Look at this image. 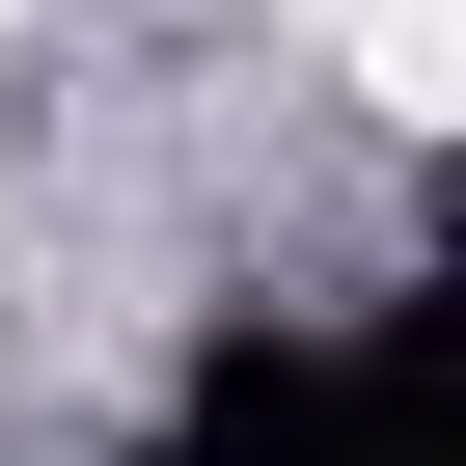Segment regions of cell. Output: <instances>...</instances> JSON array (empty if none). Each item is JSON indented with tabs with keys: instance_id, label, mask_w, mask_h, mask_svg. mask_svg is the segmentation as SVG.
I'll return each mask as SVG.
<instances>
[{
	"instance_id": "obj_1",
	"label": "cell",
	"mask_w": 466,
	"mask_h": 466,
	"mask_svg": "<svg viewBox=\"0 0 466 466\" xmlns=\"http://www.w3.org/2000/svg\"><path fill=\"white\" fill-rule=\"evenodd\" d=\"M357 110H466V0H357Z\"/></svg>"
},
{
	"instance_id": "obj_2",
	"label": "cell",
	"mask_w": 466,
	"mask_h": 466,
	"mask_svg": "<svg viewBox=\"0 0 466 466\" xmlns=\"http://www.w3.org/2000/svg\"><path fill=\"white\" fill-rule=\"evenodd\" d=\"M0 28H28V0H0Z\"/></svg>"
}]
</instances>
